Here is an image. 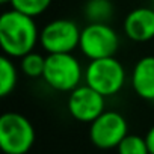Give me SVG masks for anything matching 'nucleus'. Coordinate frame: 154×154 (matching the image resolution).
Here are the masks:
<instances>
[{"instance_id":"nucleus-10","label":"nucleus","mask_w":154,"mask_h":154,"mask_svg":"<svg viewBox=\"0 0 154 154\" xmlns=\"http://www.w3.org/2000/svg\"><path fill=\"white\" fill-rule=\"evenodd\" d=\"M131 86L140 98L154 101V56H143L136 62Z\"/></svg>"},{"instance_id":"nucleus-14","label":"nucleus","mask_w":154,"mask_h":154,"mask_svg":"<svg viewBox=\"0 0 154 154\" xmlns=\"http://www.w3.org/2000/svg\"><path fill=\"white\" fill-rule=\"evenodd\" d=\"M21 69L23 72L27 75V77H42L44 74V68H45V57L41 56L39 53H35V51H30L27 54H24L21 57Z\"/></svg>"},{"instance_id":"nucleus-18","label":"nucleus","mask_w":154,"mask_h":154,"mask_svg":"<svg viewBox=\"0 0 154 154\" xmlns=\"http://www.w3.org/2000/svg\"><path fill=\"white\" fill-rule=\"evenodd\" d=\"M152 3H154V0H152Z\"/></svg>"},{"instance_id":"nucleus-1","label":"nucleus","mask_w":154,"mask_h":154,"mask_svg":"<svg viewBox=\"0 0 154 154\" xmlns=\"http://www.w3.org/2000/svg\"><path fill=\"white\" fill-rule=\"evenodd\" d=\"M39 41V32L32 17L15 9L3 12L0 17V45L6 56L23 57L33 51Z\"/></svg>"},{"instance_id":"nucleus-4","label":"nucleus","mask_w":154,"mask_h":154,"mask_svg":"<svg viewBox=\"0 0 154 154\" xmlns=\"http://www.w3.org/2000/svg\"><path fill=\"white\" fill-rule=\"evenodd\" d=\"M86 85L104 97L118 94L125 82V71L119 60L112 57L91 60L85 71Z\"/></svg>"},{"instance_id":"nucleus-9","label":"nucleus","mask_w":154,"mask_h":154,"mask_svg":"<svg viewBox=\"0 0 154 154\" xmlns=\"http://www.w3.org/2000/svg\"><path fill=\"white\" fill-rule=\"evenodd\" d=\"M124 33L136 42H146L154 38V9L136 8L124 20Z\"/></svg>"},{"instance_id":"nucleus-17","label":"nucleus","mask_w":154,"mask_h":154,"mask_svg":"<svg viewBox=\"0 0 154 154\" xmlns=\"http://www.w3.org/2000/svg\"><path fill=\"white\" fill-rule=\"evenodd\" d=\"M0 3H2V5H6V3H11V0H0Z\"/></svg>"},{"instance_id":"nucleus-3","label":"nucleus","mask_w":154,"mask_h":154,"mask_svg":"<svg viewBox=\"0 0 154 154\" xmlns=\"http://www.w3.org/2000/svg\"><path fill=\"white\" fill-rule=\"evenodd\" d=\"M82 66L71 53H56L45 56L42 79L45 83L60 92H71L80 86Z\"/></svg>"},{"instance_id":"nucleus-2","label":"nucleus","mask_w":154,"mask_h":154,"mask_svg":"<svg viewBox=\"0 0 154 154\" xmlns=\"http://www.w3.org/2000/svg\"><path fill=\"white\" fill-rule=\"evenodd\" d=\"M35 142V128L21 113L6 112L0 116V148L5 154H26Z\"/></svg>"},{"instance_id":"nucleus-15","label":"nucleus","mask_w":154,"mask_h":154,"mask_svg":"<svg viewBox=\"0 0 154 154\" xmlns=\"http://www.w3.org/2000/svg\"><path fill=\"white\" fill-rule=\"evenodd\" d=\"M118 154H149L145 137L137 134H127L116 146Z\"/></svg>"},{"instance_id":"nucleus-8","label":"nucleus","mask_w":154,"mask_h":154,"mask_svg":"<svg viewBox=\"0 0 154 154\" xmlns=\"http://www.w3.org/2000/svg\"><path fill=\"white\" fill-rule=\"evenodd\" d=\"M104 95L97 92L89 85L77 86L69 92L68 97V112L80 122H92L104 112Z\"/></svg>"},{"instance_id":"nucleus-6","label":"nucleus","mask_w":154,"mask_h":154,"mask_svg":"<svg viewBox=\"0 0 154 154\" xmlns=\"http://www.w3.org/2000/svg\"><path fill=\"white\" fill-rule=\"evenodd\" d=\"M80 33L82 30L79 26L71 20H53L39 32V44L48 54L71 53L75 47H79Z\"/></svg>"},{"instance_id":"nucleus-16","label":"nucleus","mask_w":154,"mask_h":154,"mask_svg":"<svg viewBox=\"0 0 154 154\" xmlns=\"http://www.w3.org/2000/svg\"><path fill=\"white\" fill-rule=\"evenodd\" d=\"M145 140H146L149 154H154V125L148 130V133H146V136H145Z\"/></svg>"},{"instance_id":"nucleus-5","label":"nucleus","mask_w":154,"mask_h":154,"mask_svg":"<svg viewBox=\"0 0 154 154\" xmlns=\"http://www.w3.org/2000/svg\"><path fill=\"white\" fill-rule=\"evenodd\" d=\"M119 47L118 33L106 23H89L82 29L79 48L91 59L112 57Z\"/></svg>"},{"instance_id":"nucleus-11","label":"nucleus","mask_w":154,"mask_h":154,"mask_svg":"<svg viewBox=\"0 0 154 154\" xmlns=\"http://www.w3.org/2000/svg\"><path fill=\"white\" fill-rule=\"evenodd\" d=\"M18 72L12 57L3 54L0 57V97H8L17 85Z\"/></svg>"},{"instance_id":"nucleus-13","label":"nucleus","mask_w":154,"mask_h":154,"mask_svg":"<svg viewBox=\"0 0 154 154\" xmlns=\"http://www.w3.org/2000/svg\"><path fill=\"white\" fill-rule=\"evenodd\" d=\"M51 3V0H11L12 9L27 15V17H38L44 14Z\"/></svg>"},{"instance_id":"nucleus-12","label":"nucleus","mask_w":154,"mask_h":154,"mask_svg":"<svg viewBox=\"0 0 154 154\" xmlns=\"http://www.w3.org/2000/svg\"><path fill=\"white\" fill-rule=\"evenodd\" d=\"M89 23H106L109 24L113 15V6L110 0H88L85 5V12Z\"/></svg>"},{"instance_id":"nucleus-7","label":"nucleus","mask_w":154,"mask_h":154,"mask_svg":"<svg viewBox=\"0 0 154 154\" xmlns=\"http://www.w3.org/2000/svg\"><path fill=\"white\" fill-rule=\"evenodd\" d=\"M128 134L125 118L115 110H104L89 127L91 142L101 149L116 148L121 140Z\"/></svg>"}]
</instances>
